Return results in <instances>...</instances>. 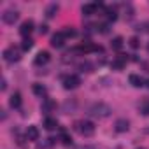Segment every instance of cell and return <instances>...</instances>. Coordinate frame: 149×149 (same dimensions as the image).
<instances>
[{"label":"cell","mask_w":149,"mask_h":149,"mask_svg":"<svg viewBox=\"0 0 149 149\" xmlns=\"http://www.w3.org/2000/svg\"><path fill=\"white\" fill-rule=\"evenodd\" d=\"M6 88H7V81H6V79H2V91H4Z\"/></svg>","instance_id":"28"},{"label":"cell","mask_w":149,"mask_h":149,"mask_svg":"<svg viewBox=\"0 0 149 149\" xmlns=\"http://www.w3.org/2000/svg\"><path fill=\"white\" fill-rule=\"evenodd\" d=\"M144 132H146V133H147V135H149V126H147V128H146V130H144Z\"/></svg>","instance_id":"30"},{"label":"cell","mask_w":149,"mask_h":149,"mask_svg":"<svg viewBox=\"0 0 149 149\" xmlns=\"http://www.w3.org/2000/svg\"><path fill=\"white\" fill-rule=\"evenodd\" d=\"M126 61H128V58L125 56V54H119V56H116L114 60H112V68L114 70H123L125 67H126Z\"/></svg>","instance_id":"7"},{"label":"cell","mask_w":149,"mask_h":149,"mask_svg":"<svg viewBox=\"0 0 149 149\" xmlns=\"http://www.w3.org/2000/svg\"><path fill=\"white\" fill-rule=\"evenodd\" d=\"M33 93L39 95V97H42V95L46 93V88H44L42 84H33Z\"/></svg>","instance_id":"22"},{"label":"cell","mask_w":149,"mask_h":149,"mask_svg":"<svg viewBox=\"0 0 149 149\" xmlns=\"http://www.w3.org/2000/svg\"><path fill=\"white\" fill-rule=\"evenodd\" d=\"M95 11H97V4H84V6L81 7V13H83L84 16H93Z\"/></svg>","instance_id":"12"},{"label":"cell","mask_w":149,"mask_h":149,"mask_svg":"<svg viewBox=\"0 0 149 149\" xmlns=\"http://www.w3.org/2000/svg\"><path fill=\"white\" fill-rule=\"evenodd\" d=\"M79 149H95V147H91V146H83V147H79Z\"/></svg>","instance_id":"29"},{"label":"cell","mask_w":149,"mask_h":149,"mask_svg":"<svg viewBox=\"0 0 149 149\" xmlns=\"http://www.w3.org/2000/svg\"><path fill=\"white\" fill-rule=\"evenodd\" d=\"M79 84H81V79L77 76H67V77H63V88L65 90H76Z\"/></svg>","instance_id":"4"},{"label":"cell","mask_w":149,"mask_h":149,"mask_svg":"<svg viewBox=\"0 0 149 149\" xmlns=\"http://www.w3.org/2000/svg\"><path fill=\"white\" fill-rule=\"evenodd\" d=\"M58 11H60L58 4H49V6H47V9H46V16H47V18H54Z\"/></svg>","instance_id":"16"},{"label":"cell","mask_w":149,"mask_h":149,"mask_svg":"<svg viewBox=\"0 0 149 149\" xmlns=\"http://www.w3.org/2000/svg\"><path fill=\"white\" fill-rule=\"evenodd\" d=\"M26 139L28 140H37L39 139V128L37 126H28L26 128Z\"/></svg>","instance_id":"15"},{"label":"cell","mask_w":149,"mask_h":149,"mask_svg":"<svg viewBox=\"0 0 149 149\" xmlns=\"http://www.w3.org/2000/svg\"><path fill=\"white\" fill-rule=\"evenodd\" d=\"M147 53H149V44H147Z\"/></svg>","instance_id":"31"},{"label":"cell","mask_w":149,"mask_h":149,"mask_svg":"<svg viewBox=\"0 0 149 149\" xmlns=\"http://www.w3.org/2000/svg\"><path fill=\"white\" fill-rule=\"evenodd\" d=\"M76 51L81 53V54H88V53H93V51H102V47L100 46H95L93 42H84L79 47H76Z\"/></svg>","instance_id":"6"},{"label":"cell","mask_w":149,"mask_h":149,"mask_svg":"<svg viewBox=\"0 0 149 149\" xmlns=\"http://www.w3.org/2000/svg\"><path fill=\"white\" fill-rule=\"evenodd\" d=\"M9 105L13 107V109H18L19 105H21V93H13L11 95V100H9Z\"/></svg>","instance_id":"13"},{"label":"cell","mask_w":149,"mask_h":149,"mask_svg":"<svg viewBox=\"0 0 149 149\" xmlns=\"http://www.w3.org/2000/svg\"><path fill=\"white\" fill-rule=\"evenodd\" d=\"M32 32H33V21H32V19L23 21V23H21V26H19V33H21L23 37H26V35H30Z\"/></svg>","instance_id":"9"},{"label":"cell","mask_w":149,"mask_h":149,"mask_svg":"<svg viewBox=\"0 0 149 149\" xmlns=\"http://www.w3.org/2000/svg\"><path fill=\"white\" fill-rule=\"evenodd\" d=\"M128 44H130V47L137 49V47H139V37H132V39L128 40Z\"/></svg>","instance_id":"24"},{"label":"cell","mask_w":149,"mask_h":149,"mask_svg":"<svg viewBox=\"0 0 149 149\" xmlns=\"http://www.w3.org/2000/svg\"><path fill=\"white\" fill-rule=\"evenodd\" d=\"M111 112H112V109H111L107 104H104V102H97V104L90 105V109H88V114H90L91 118H98V119L109 118Z\"/></svg>","instance_id":"1"},{"label":"cell","mask_w":149,"mask_h":149,"mask_svg":"<svg viewBox=\"0 0 149 149\" xmlns=\"http://www.w3.org/2000/svg\"><path fill=\"white\" fill-rule=\"evenodd\" d=\"M107 18H109V21H116L118 19V14L112 9H107Z\"/></svg>","instance_id":"23"},{"label":"cell","mask_w":149,"mask_h":149,"mask_svg":"<svg viewBox=\"0 0 149 149\" xmlns=\"http://www.w3.org/2000/svg\"><path fill=\"white\" fill-rule=\"evenodd\" d=\"M61 142H63V144H70V137H68L65 132H61Z\"/></svg>","instance_id":"26"},{"label":"cell","mask_w":149,"mask_h":149,"mask_svg":"<svg viewBox=\"0 0 149 149\" xmlns=\"http://www.w3.org/2000/svg\"><path fill=\"white\" fill-rule=\"evenodd\" d=\"M114 128H116V132H119V133L128 132V130H130V121H128V119H118L116 125H114Z\"/></svg>","instance_id":"11"},{"label":"cell","mask_w":149,"mask_h":149,"mask_svg":"<svg viewBox=\"0 0 149 149\" xmlns=\"http://www.w3.org/2000/svg\"><path fill=\"white\" fill-rule=\"evenodd\" d=\"M19 51L14 47V46H11V47H7L6 51H4V60L6 61H9V63H14V61H19Z\"/></svg>","instance_id":"3"},{"label":"cell","mask_w":149,"mask_h":149,"mask_svg":"<svg viewBox=\"0 0 149 149\" xmlns=\"http://www.w3.org/2000/svg\"><path fill=\"white\" fill-rule=\"evenodd\" d=\"M32 47H33V40H32V39H25L23 44H21V49H23V51H30Z\"/></svg>","instance_id":"20"},{"label":"cell","mask_w":149,"mask_h":149,"mask_svg":"<svg viewBox=\"0 0 149 149\" xmlns=\"http://www.w3.org/2000/svg\"><path fill=\"white\" fill-rule=\"evenodd\" d=\"M49 53L47 51H40V53H37V56H35V60H33V63L35 65H46L47 61H49Z\"/></svg>","instance_id":"10"},{"label":"cell","mask_w":149,"mask_h":149,"mask_svg":"<svg viewBox=\"0 0 149 149\" xmlns=\"http://www.w3.org/2000/svg\"><path fill=\"white\" fill-rule=\"evenodd\" d=\"M56 126H58V121L54 118H46L44 119V128L46 130H54Z\"/></svg>","instance_id":"17"},{"label":"cell","mask_w":149,"mask_h":149,"mask_svg":"<svg viewBox=\"0 0 149 149\" xmlns=\"http://www.w3.org/2000/svg\"><path fill=\"white\" fill-rule=\"evenodd\" d=\"M56 107V104L53 102V100H46L44 104H42V111L44 112H47V111H51V109H54Z\"/></svg>","instance_id":"21"},{"label":"cell","mask_w":149,"mask_h":149,"mask_svg":"<svg viewBox=\"0 0 149 149\" xmlns=\"http://www.w3.org/2000/svg\"><path fill=\"white\" fill-rule=\"evenodd\" d=\"M76 130L81 135H84V137H91L95 133V125L91 121H77L76 123Z\"/></svg>","instance_id":"2"},{"label":"cell","mask_w":149,"mask_h":149,"mask_svg":"<svg viewBox=\"0 0 149 149\" xmlns=\"http://www.w3.org/2000/svg\"><path fill=\"white\" fill-rule=\"evenodd\" d=\"M63 35H65V37H76V30H72V28H67V30L63 32Z\"/></svg>","instance_id":"25"},{"label":"cell","mask_w":149,"mask_h":149,"mask_svg":"<svg viewBox=\"0 0 149 149\" xmlns=\"http://www.w3.org/2000/svg\"><path fill=\"white\" fill-rule=\"evenodd\" d=\"M39 33H40V35H46V33H47V26H46V25H40V26H39Z\"/></svg>","instance_id":"27"},{"label":"cell","mask_w":149,"mask_h":149,"mask_svg":"<svg viewBox=\"0 0 149 149\" xmlns=\"http://www.w3.org/2000/svg\"><path fill=\"white\" fill-rule=\"evenodd\" d=\"M130 84L135 86V88H142L146 83H144V79H142L140 76H137V74H132V76H130Z\"/></svg>","instance_id":"14"},{"label":"cell","mask_w":149,"mask_h":149,"mask_svg":"<svg viewBox=\"0 0 149 149\" xmlns=\"http://www.w3.org/2000/svg\"><path fill=\"white\" fill-rule=\"evenodd\" d=\"M65 35H63V32H58V33H54L53 37H51V46L53 47H63V44H65Z\"/></svg>","instance_id":"8"},{"label":"cell","mask_w":149,"mask_h":149,"mask_svg":"<svg viewBox=\"0 0 149 149\" xmlns=\"http://www.w3.org/2000/svg\"><path fill=\"white\" fill-rule=\"evenodd\" d=\"M147 86H149V79H147Z\"/></svg>","instance_id":"32"},{"label":"cell","mask_w":149,"mask_h":149,"mask_svg":"<svg viewBox=\"0 0 149 149\" xmlns=\"http://www.w3.org/2000/svg\"><path fill=\"white\" fill-rule=\"evenodd\" d=\"M140 112L144 116H149V98H146L142 104H140Z\"/></svg>","instance_id":"19"},{"label":"cell","mask_w":149,"mask_h":149,"mask_svg":"<svg viewBox=\"0 0 149 149\" xmlns=\"http://www.w3.org/2000/svg\"><path fill=\"white\" fill-rule=\"evenodd\" d=\"M111 46H112V49H121L123 47V37H114Z\"/></svg>","instance_id":"18"},{"label":"cell","mask_w":149,"mask_h":149,"mask_svg":"<svg viewBox=\"0 0 149 149\" xmlns=\"http://www.w3.org/2000/svg\"><path fill=\"white\" fill-rule=\"evenodd\" d=\"M18 18H19V13L14 11V9H7V11L2 14V19H4V23H7V25H14V23L18 21Z\"/></svg>","instance_id":"5"}]
</instances>
